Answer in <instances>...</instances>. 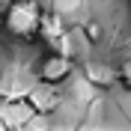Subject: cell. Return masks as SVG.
Wrapping results in <instances>:
<instances>
[{
	"mask_svg": "<svg viewBox=\"0 0 131 131\" xmlns=\"http://www.w3.org/2000/svg\"><path fill=\"white\" fill-rule=\"evenodd\" d=\"M83 33H86V39H90V42H101V33H104V30H101L98 21H90V24L83 27Z\"/></svg>",
	"mask_w": 131,
	"mask_h": 131,
	"instance_id": "cell-7",
	"label": "cell"
},
{
	"mask_svg": "<svg viewBox=\"0 0 131 131\" xmlns=\"http://www.w3.org/2000/svg\"><path fill=\"white\" fill-rule=\"evenodd\" d=\"M42 18H45V9L39 0H9L3 9V30L15 39L30 42L39 36Z\"/></svg>",
	"mask_w": 131,
	"mask_h": 131,
	"instance_id": "cell-1",
	"label": "cell"
},
{
	"mask_svg": "<svg viewBox=\"0 0 131 131\" xmlns=\"http://www.w3.org/2000/svg\"><path fill=\"white\" fill-rule=\"evenodd\" d=\"M27 101H30V107L36 110V113H51V110H57V107H60L57 83H45V81H39V83L30 90Z\"/></svg>",
	"mask_w": 131,
	"mask_h": 131,
	"instance_id": "cell-5",
	"label": "cell"
},
{
	"mask_svg": "<svg viewBox=\"0 0 131 131\" xmlns=\"http://www.w3.org/2000/svg\"><path fill=\"white\" fill-rule=\"evenodd\" d=\"M119 83L125 90H131V60H122V66H119Z\"/></svg>",
	"mask_w": 131,
	"mask_h": 131,
	"instance_id": "cell-8",
	"label": "cell"
},
{
	"mask_svg": "<svg viewBox=\"0 0 131 131\" xmlns=\"http://www.w3.org/2000/svg\"><path fill=\"white\" fill-rule=\"evenodd\" d=\"M33 83H30V74L24 69H9V72L0 74V98L6 101H24V95H30Z\"/></svg>",
	"mask_w": 131,
	"mask_h": 131,
	"instance_id": "cell-3",
	"label": "cell"
},
{
	"mask_svg": "<svg viewBox=\"0 0 131 131\" xmlns=\"http://www.w3.org/2000/svg\"><path fill=\"white\" fill-rule=\"evenodd\" d=\"M39 36L48 42V48H51V51H63V54H69V33H66L63 18H60V15H54V12H45Z\"/></svg>",
	"mask_w": 131,
	"mask_h": 131,
	"instance_id": "cell-4",
	"label": "cell"
},
{
	"mask_svg": "<svg viewBox=\"0 0 131 131\" xmlns=\"http://www.w3.org/2000/svg\"><path fill=\"white\" fill-rule=\"evenodd\" d=\"M83 74H86V81L95 83V86H113V83L119 81V72H116V69H110V66H104V63H92V60L83 66Z\"/></svg>",
	"mask_w": 131,
	"mask_h": 131,
	"instance_id": "cell-6",
	"label": "cell"
},
{
	"mask_svg": "<svg viewBox=\"0 0 131 131\" xmlns=\"http://www.w3.org/2000/svg\"><path fill=\"white\" fill-rule=\"evenodd\" d=\"M72 69H74L72 54L51 51L48 57L42 60V66H39V81H45V83H63L66 78L72 74Z\"/></svg>",
	"mask_w": 131,
	"mask_h": 131,
	"instance_id": "cell-2",
	"label": "cell"
},
{
	"mask_svg": "<svg viewBox=\"0 0 131 131\" xmlns=\"http://www.w3.org/2000/svg\"><path fill=\"white\" fill-rule=\"evenodd\" d=\"M9 131H18V128H9Z\"/></svg>",
	"mask_w": 131,
	"mask_h": 131,
	"instance_id": "cell-9",
	"label": "cell"
}]
</instances>
